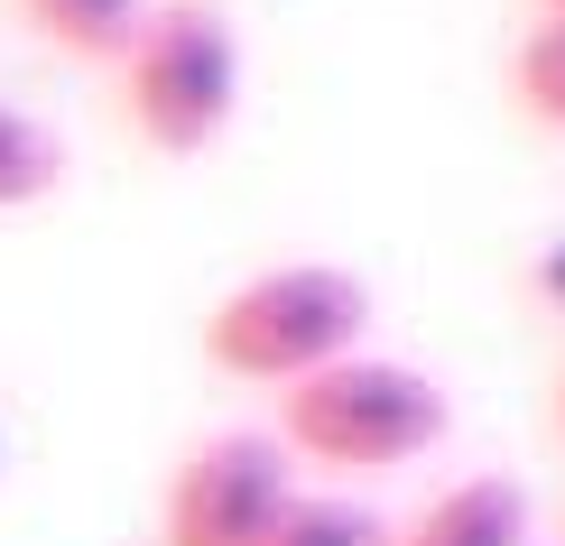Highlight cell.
I'll return each mask as SVG.
<instances>
[{"label":"cell","instance_id":"cell-1","mask_svg":"<svg viewBox=\"0 0 565 546\" xmlns=\"http://www.w3.org/2000/svg\"><path fill=\"white\" fill-rule=\"evenodd\" d=\"M371 324V288L334 259H288V269L242 278L214 315H204V362L223 379H250V389H297L324 362L362 352Z\"/></svg>","mask_w":565,"mask_h":546},{"label":"cell","instance_id":"cell-4","mask_svg":"<svg viewBox=\"0 0 565 546\" xmlns=\"http://www.w3.org/2000/svg\"><path fill=\"white\" fill-rule=\"evenodd\" d=\"M297 501V472L278 436H204L168 472L158 537L168 546H269V528Z\"/></svg>","mask_w":565,"mask_h":546},{"label":"cell","instance_id":"cell-9","mask_svg":"<svg viewBox=\"0 0 565 546\" xmlns=\"http://www.w3.org/2000/svg\"><path fill=\"white\" fill-rule=\"evenodd\" d=\"M510 93H520L529 121L565 130V19H547V29L520 38V56H510Z\"/></svg>","mask_w":565,"mask_h":546},{"label":"cell","instance_id":"cell-2","mask_svg":"<svg viewBox=\"0 0 565 546\" xmlns=\"http://www.w3.org/2000/svg\"><path fill=\"white\" fill-rule=\"evenodd\" d=\"M436 436H445V389L417 362L343 352L316 379L278 389V445L316 472H390V463H417Z\"/></svg>","mask_w":565,"mask_h":546},{"label":"cell","instance_id":"cell-5","mask_svg":"<svg viewBox=\"0 0 565 546\" xmlns=\"http://www.w3.org/2000/svg\"><path fill=\"white\" fill-rule=\"evenodd\" d=\"M398 546H529V491L510 472H463L398 528Z\"/></svg>","mask_w":565,"mask_h":546},{"label":"cell","instance_id":"cell-12","mask_svg":"<svg viewBox=\"0 0 565 546\" xmlns=\"http://www.w3.org/2000/svg\"><path fill=\"white\" fill-rule=\"evenodd\" d=\"M556 417H565V389H556Z\"/></svg>","mask_w":565,"mask_h":546},{"label":"cell","instance_id":"cell-10","mask_svg":"<svg viewBox=\"0 0 565 546\" xmlns=\"http://www.w3.org/2000/svg\"><path fill=\"white\" fill-rule=\"evenodd\" d=\"M537 297H556V306H565V242H556L547 259H537Z\"/></svg>","mask_w":565,"mask_h":546},{"label":"cell","instance_id":"cell-7","mask_svg":"<svg viewBox=\"0 0 565 546\" xmlns=\"http://www.w3.org/2000/svg\"><path fill=\"white\" fill-rule=\"evenodd\" d=\"M269 546H398V528L362 501H334V491H297L288 518L269 528Z\"/></svg>","mask_w":565,"mask_h":546},{"label":"cell","instance_id":"cell-3","mask_svg":"<svg viewBox=\"0 0 565 546\" xmlns=\"http://www.w3.org/2000/svg\"><path fill=\"white\" fill-rule=\"evenodd\" d=\"M121 111L158 158H195L214 149L242 111V46L204 0H168L139 19L130 56H121Z\"/></svg>","mask_w":565,"mask_h":546},{"label":"cell","instance_id":"cell-6","mask_svg":"<svg viewBox=\"0 0 565 546\" xmlns=\"http://www.w3.org/2000/svg\"><path fill=\"white\" fill-rule=\"evenodd\" d=\"M19 19H29L46 46L84 56V65H121L139 19H149V0H19Z\"/></svg>","mask_w":565,"mask_h":546},{"label":"cell","instance_id":"cell-8","mask_svg":"<svg viewBox=\"0 0 565 546\" xmlns=\"http://www.w3.org/2000/svg\"><path fill=\"white\" fill-rule=\"evenodd\" d=\"M56 176H65L56 130L29 121L19 103H0V213H10V204H38V195H56Z\"/></svg>","mask_w":565,"mask_h":546},{"label":"cell","instance_id":"cell-11","mask_svg":"<svg viewBox=\"0 0 565 546\" xmlns=\"http://www.w3.org/2000/svg\"><path fill=\"white\" fill-rule=\"evenodd\" d=\"M547 19H565V0H547Z\"/></svg>","mask_w":565,"mask_h":546}]
</instances>
